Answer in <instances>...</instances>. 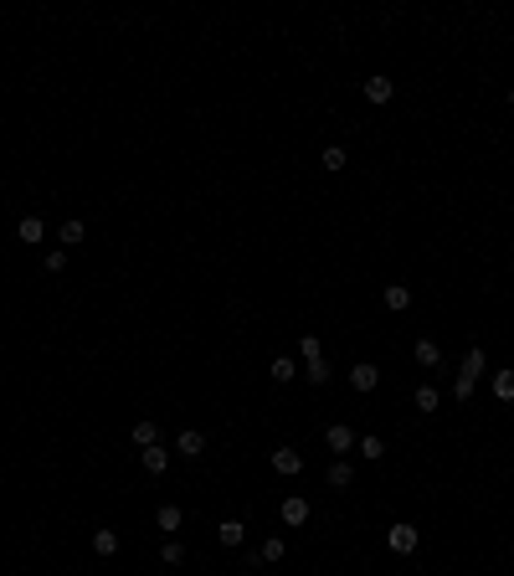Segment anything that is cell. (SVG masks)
Returning <instances> with one entry per match:
<instances>
[{
    "instance_id": "cell-17",
    "label": "cell",
    "mask_w": 514,
    "mask_h": 576,
    "mask_svg": "<svg viewBox=\"0 0 514 576\" xmlns=\"http://www.w3.org/2000/svg\"><path fill=\"white\" fill-rule=\"evenodd\" d=\"M180 520H186V515H180L175 504H160V515H154V525H160V530H180Z\"/></svg>"
},
{
    "instance_id": "cell-29",
    "label": "cell",
    "mask_w": 514,
    "mask_h": 576,
    "mask_svg": "<svg viewBox=\"0 0 514 576\" xmlns=\"http://www.w3.org/2000/svg\"><path fill=\"white\" fill-rule=\"evenodd\" d=\"M453 391H458V401H468V397H473V376H458Z\"/></svg>"
},
{
    "instance_id": "cell-26",
    "label": "cell",
    "mask_w": 514,
    "mask_h": 576,
    "mask_svg": "<svg viewBox=\"0 0 514 576\" xmlns=\"http://www.w3.org/2000/svg\"><path fill=\"white\" fill-rule=\"evenodd\" d=\"M304 376H309V381H314V386H324V381H329V365H324V360H314V365H309V371H304Z\"/></svg>"
},
{
    "instance_id": "cell-11",
    "label": "cell",
    "mask_w": 514,
    "mask_h": 576,
    "mask_svg": "<svg viewBox=\"0 0 514 576\" xmlns=\"http://www.w3.org/2000/svg\"><path fill=\"white\" fill-rule=\"evenodd\" d=\"M83 237H88V227H83V221H62V232H57V242H62V247H77Z\"/></svg>"
},
{
    "instance_id": "cell-20",
    "label": "cell",
    "mask_w": 514,
    "mask_h": 576,
    "mask_svg": "<svg viewBox=\"0 0 514 576\" xmlns=\"http://www.w3.org/2000/svg\"><path fill=\"white\" fill-rule=\"evenodd\" d=\"M160 556L170 561V566H180V561H186V545H180V541H165V545H160Z\"/></svg>"
},
{
    "instance_id": "cell-24",
    "label": "cell",
    "mask_w": 514,
    "mask_h": 576,
    "mask_svg": "<svg viewBox=\"0 0 514 576\" xmlns=\"http://www.w3.org/2000/svg\"><path fill=\"white\" fill-rule=\"evenodd\" d=\"M483 371V350H468L463 355V376H479Z\"/></svg>"
},
{
    "instance_id": "cell-14",
    "label": "cell",
    "mask_w": 514,
    "mask_h": 576,
    "mask_svg": "<svg viewBox=\"0 0 514 576\" xmlns=\"http://www.w3.org/2000/svg\"><path fill=\"white\" fill-rule=\"evenodd\" d=\"M494 397L499 401H514V371H494Z\"/></svg>"
},
{
    "instance_id": "cell-22",
    "label": "cell",
    "mask_w": 514,
    "mask_h": 576,
    "mask_svg": "<svg viewBox=\"0 0 514 576\" xmlns=\"http://www.w3.org/2000/svg\"><path fill=\"white\" fill-rule=\"evenodd\" d=\"M298 355H304V360L314 365V360H319V339H314V335H304V339H298Z\"/></svg>"
},
{
    "instance_id": "cell-10",
    "label": "cell",
    "mask_w": 514,
    "mask_h": 576,
    "mask_svg": "<svg viewBox=\"0 0 514 576\" xmlns=\"http://www.w3.org/2000/svg\"><path fill=\"white\" fill-rule=\"evenodd\" d=\"M412 355H417V365H437V360H442V350H437V339H417Z\"/></svg>"
},
{
    "instance_id": "cell-7",
    "label": "cell",
    "mask_w": 514,
    "mask_h": 576,
    "mask_svg": "<svg viewBox=\"0 0 514 576\" xmlns=\"http://www.w3.org/2000/svg\"><path fill=\"white\" fill-rule=\"evenodd\" d=\"M139 463L150 468V474H165V468H170V453L160 448V442H154V448H144V453H139Z\"/></svg>"
},
{
    "instance_id": "cell-5",
    "label": "cell",
    "mask_w": 514,
    "mask_h": 576,
    "mask_svg": "<svg viewBox=\"0 0 514 576\" xmlns=\"http://www.w3.org/2000/svg\"><path fill=\"white\" fill-rule=\"evenodd\" d=\"M391 93H396V83H391V77H371V83H365V98H371V103H391Z\"/></svg>"
},
{
    "instance_id": "cell-2",
    "label": "cell",
    "mask_w": 514,
    "mask_h": 576,
    "mask_svg": "<svg viewBox=\"0 0 514 576\" xmlns=\"http://www.w3.org/2000/svg\"><path fill=\"white\" fill-rule=\"evenodd\" d=\"M376 381H380V371L371 360H360V365H350V386L355 391H376Z\"/></svg>"
},
{
    "instance_id": "cell-21",
    "label": "cell",
    "mask_w": 514,
    "mask_h": 576,
    "mask_svg": "<svg viewBox=\"0 0 514 576\" xmlns=\"http://www.w3.org/2000/svg\"><path fill=\"white\" fill-rule=\"evenodd\" d=\"M417 407H421V412H437V391H432V386H417Z\"/></svg>"
},
{
    "instance_id": "cell-8",
    "label": "cell",
    "mask_w": 514,
    "mask_h": 576,
    "mask_svg": "<svg viewBox=\"0 0 514 576\" xmlns=\"http://www.w3.org/2000/svg\"><path fill=\"white\" fill-rule=\"evenodd\" d=\"M304 520H309V499H298V494L283 499V525H304Z\"/></svg>"
},
{
    "instance_id": "cell-16",
    "label": "cell",
    "mask_w": 514,
    "mask_h": 576,
    "mask_svg": "<svg viewBox=\"0 0 514 576\" xmlns=\"http://www.w3.org/2000/svg\"><path fill=\"white\" fill-rule=\"evenodd\" d=\"M154 438H160V427H154L150 417H144V422H134V442H139V448H154Z\"/></svg>"
},
{
    "instance_id": "cell-30",
    "label": "cell",
    "mask_w": 514,
    "mask_h": 576,
    "mask_svg": "<svg viewBox=\"0 0 514 576\" xmlns=\"http://www.w3.org/2000/svg\"><path fill=\"white\" fill-rule=\"evenodd\" d=\"M509 109H514V88H509Z\"/></svg>"
},
{
    "instance_id": "cell-25",
    "label": "cell",
    "mask_w": 514,
    "mask_h": 576,
    "mask_svg": "<svg viewBox=\"0 0 514 576\" xmlns=\"http://www.w3.org/2000/svg\"><path fill=\"white\" fill-rule=\"evenodd\" d=\"M262 561H283V541L273 535V541H262Z\"/></svg>"
},
{
    "instance_id": "cell-19",
    "label": "cell",
    "mask_w": 514,
    "mask_h": 576,
    "mask_svg": "<svg viewBox=\"0 0 514 576\" xmlns=\"http://www.w3.org/2000/svg\"><path fill=\"white\" fill-rule=\"evenodd\" d=\"M21 242H42V216H26L21 221Z\"/></svg>"
},
{
    "instance_id": "cell-9",
    "label": "cell",
    "mask_w": 514,
    "mask_h": 576,
    "mask_svg": "<svg viewBox=\"0 0 514 576\" xmlns=\"http://www.w3.org/2000/svg\"><path fill=\"white\" fill-rule=\"evenodd\" d=\"M216 541H221V545H242V541H247V530H242V520H221V530H216Z\"/></svg>"
},
{
    "instance_id": "cell-6",
    "label": "cell",
    "mask_w": 514,
    "mask_h": 576,
    "mask_svg": "<svg viewBox=\"0 0 514 576\" xmlns=\"http://www.w3.org/2000/svg\"><path fill=\"white\" fill-rule=\"evenodd\" d=\"M273 468H278V474H298V468H304V453L278 448V453H273Z\"/></svg>"
},
{
    "instance_id": "cell-1",
    "label": "cell",
    "mask_w": 514,
    "mask_h": 576,
    "mask_svg": "<svg viewBox=\"0 0 514 576\" xmlns=\"http://www.w3.org/2000/svg\"><path fill=\"white\" fill-rule=\"evenodd\" d=\"M417 541H421V535H417V525H406V520L386 530V545H391L396 556H412V551H417Z\"/></svg>"
},
{
    "instance_id": "cell-23",
    "label": "cell",
    "mask_w": 514,
    "mask_h": 576,
    "mask_svg": "<svg viewBox=\"0 0 514 576\" xmlns=\"http://www.w3.org/2000/svg\"><path fill=\"white\" fill-rule=\"evenodd\" d=\"M324 170H345V150H339V144H329V150H324Z\"/></svg>"
},
{
    "instance_id": "cell-12",
    "label": "cell",
    "mask_w": 514,
    "mask_h": 576,
    "mask_svg": "<svg viewBox=\"0 0 514 576\" xmlns=\"http://www.w3.org/2000/svg\"><path fill=\"white\" fill-rule=\"evenodd\" d=\"M406 304H412V288H406V283H391V288H386V309H396V314H401Z\"/></svg>"
},
{
    "instance_id": "cell-28",
    "label": "cell",
    "mask_w": 514,
    "mask_h": 576,
    "mask_svg": "<svg viewBox=\"0 0 514 576\" xmlns=\"http://www.w3.org/2000/svg\"><path fill=\"white\" fill-rule=\"evenodd\" d=\"M62 268H67V253H62V247H57V253H47V273H62Z\"/></svg>"
},
{
    "instance_id": "cell-15",
    "label": "cell",
    "mask_w": 514,
    "mask_h": 576,
    "mask_svg": "<svg viewBox=\"0 0 514 576\" xmlns=\"http://www.w3.org/2000/svg\"><path fill=\"white\" fill-rule=\"evenodd\" d=\"M273 381H294V376H298V365H294V355H278V360H273Z\"/></svg>"
},
{
    "instance_id": "cell-18",
    "label": "cell",
    "mask_w": 514,
    "mask_h": 576,
    "mask_svg": "<svg viewBox=\"0 0 514 576\" xmlns=\"http://www.w3.org/2000/svg\"><path fill=\"white\" fill-rule=\"evenodd\" d=\"M93 551H98V556H113V551H118V535H113V530H98V535H93Z\"/></svg>"
},
{
    "instance_id": "cell-3",
    "label": "cell",
    "mask_w": 514,
    "mask_h": 576,
    "mask_svg": "<svg viewBox=\"0 0 514 576\" xmlns=\"http://www.w3.org/2000/svg\"><path fill=\"white\" fill-rule=\"evenodd\" d=\"M175 453H180V458H201V453H206V438H201L195 427H186V432L175 438Z\"/></svg>"
},
{
    "instance_id": "cell-27",
    "label": "cell",
    "mask_w": 514,
    "mask_h": 576,
    "mask_svg": "<svg viewBox=\"0 0 514 576\" xmlns=\"http://www.w3.org/2000/svg\"><path fill=\"white\" fill-rule=\"evenodd\" d=\"M360 453L365 458H380V453H386V442H380V438H360Z\"/></svg>"
},
{
    "instance_id": "cell-4",
    "label": "cell",
    "mask_w": 514,
    "mask_h": 576,
    "mask_svg": "<svg viewBox=\"0 0 514 576\" xmlns=\"http://www.w3.org/2000/svg\"><path fill=\"white\" fill-rule=\"evenodd\" d=\"M324 442H329L335 453H350V448H355V432H350L345 422H335V427H324Z\"/></svg>"
},
{
    "instance_id": "cell-13",
    "label": "cell",
    "mask_w": 514,
    "mask_h": 576,
    "mask_svg": "<svg viewBox=\"0 0 514 576\" xmlns=\"http://www.w3.org/2000/svg\"><path fill=\"white\" fill-rule=\"evenodd\" d=\"M329 483H335V489H350V483H355V468L335 458V463H329Z\"/></svg>"
}]
</instances>
